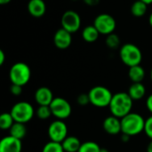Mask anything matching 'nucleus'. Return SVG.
Instances as JSON below:
<instances>
[{
    "instance_id": "31",
    "label": "nucleus",
    "mask_w": 152,
    "mask_h": 152,
    "mask_svg": "<svg viewBox=\"0 0 152 152\" xmlns=\"http://www.w3.org/2000/svg\"><path fill=\"white\" fill-rule=\"evenodd\" d=\"M146 107L148 109V110L152 114V94H151L146 101Z\"/></svg>"
},
{
    "instance_id": "9",
    "label": "nucleus",
    "mask_w": 152,
    "mask_h": 152,
    "mask_svg": "<svg viewBox=\"0 0 152 152\" xmlns=\"http://www.w3.org/2000/svg\"><path fill=\"white\" fill-rule=\"evenodd\" d=\"M61 25L62 28L69 33H75L81 27V17L76 11L68 10L61 18Z\"/></svg>"
},
{
    "instance_id": "6",
    "label": "nucleus",
    "mask_w": 152,
    "mask_h": 152,
    "mask_svg": "<svg viewBox=\"0 0 152 152\" xmlns=\"http://www.w3.org/2000/svg\"><path fill=\"white\" fill-rule=\"evenodd\" d=\"M10 113L15 122L26 124L33 118L35 110L30 103L27 102H19L12 107Z\"/></svg>"
},
{
    "instance_id": "5",
    "label": "nucleus",
    "mask_w": 152,
    "mask_h": 152,
    "mask_svg": "<svg viewBox=\"0 0 152 152\" xmlns=\"http://www.w3.org/2000/svg\"><path fill=\"white\" fill-rule=\"evenodd\" d=\"M90 103L98 108L109 107L112 100L113 94L109 88L102 86H97L93 87L89 93Z\"/></svg>"
},
{
    "instance_id": "39",
    "label": "nucleus",
    "mask_w": 152,
    "mask_h": 152,
    "mask_svg": "<svg viewBox=\"0 0 152 152\" xmlns=\"http://www.w3.org/2000/svg\"><path fill=\"white\" fill-rule=\"evenodd\" d=\"M151 80H152V69H151Z\"/></svg>"
},
{
    "instance_id": "30",
    "label": "nucleus",
    "mask_w": 152,
    "mask_h": 152,
    "mask_svg": "<svg viewBox=\"0 0 152 152\" xmlns=\"http://www.w3.org/2000/svg\"><path fill=\"white\" fill-rule=\"evenodd\" d=\"M101 0H83V2L88 6H96Z\"/></svg>"
},
{
    "instance_id": "24",
    "label": "nucleus",
    "mask_w": 152,
    "mask_h": 152,
    "mask_svg": "<svg viewBox=\"0 0 152 152\" xmlns=\"http://www.w3.org/2000/svg\"><path fill=\"white\" fill-rule=\"evenodd\" d=\"M101 149L99 144L94 142H86L81 144L77 152H100Z\"/></svg>"
},
{
    "instance_id": "22",
    "label": "nucleus",
    "mask_w": 152,
    "mask_h": 152,
    "mask_svg": "<svg viewBox=\"0 0 152 152\" xmlns=\"http://www.w3.org/2000/svg\"><path fill=\"white\" fill-rule=\"evenodd\" d=\"M14 122L15 121L10 112H5L0 115V128L2 130H10Z\"/></svg>"
},
{
    "instance_id": "37",
    "label": "nucleus",
    "mask_w": 152,
    "mask_h": 152,
    "mask_svg": "<svg viewBox=\"0 0 152 152\" xmlns=\"http://www.w3.org/2000/svg\"><path fill=\"white\" fill-rule=\"evenodd\" d=\"M149 23H150L151 27L152 28V12L150 14V17H149Z\"/></svg>"
},
{
    "instance_id": "19",
    "label": "nucleus",
    "mask_w": 152,
    "mask_h": 152,
    "mask_svg": "<svg viewBox=\"0 0 152 152\" xmlns=\"http://www.w3.org/2000/svg\"><path fill=\"white\" fill-rule=\"evenodd\" d=\"M81 144L82 143L76 136H68L61 142V145L65 152H77Z\"/></svg>"
},
{
    "instance_id": "18",
    "label": "nucleus",
    "mask_w": 152,
    "mask_h": 152,
    "mask_svg": "<svg viewBox=\"0 0 152 152\" xmlns=\"http://www.w3.org/2000/svg\"><path fill=\"white\" fill-rule=\"evenodd\" d=\"M100 35V32L94 25H88L85 27L82 30V38L87 43L95 42L99 38Z\"/></svg>"
},
{
    "instance_id": "38",
    "label": "nucleus",
    "mask_w": 152,
    "mask_h": 152,
    "mask_svg": "<svg viewBox=\"0 0 152 152\" xmlns=\"http://www.w3.org/2000/svg\"><path fill=\"white\" fill-rule=\"evenodd\" d=\"M100 152H110V151H109L107 149H103V148H102V149H101V151Z\"/></svg>"
},
{
    "instance_id": "29",
    "label": "nucleus",
    "mask_w": 152,
    "mask_h": 152,
    "mask_svg": "<svg viewBox=\"0 0 152 152\" xmlns=\"http://www.w3.org/2000/svg\"><path fill=\"white\" fill-rule=\"evenodd\" d=\"M22 87L23 86H18V85H13L12 84L11 87H10V92L12 95L14 96H19L22 94Z\"/></svg>"
},
{
    "instance_id": "17",
    "label": "nucleus",
    "mask_w": 152,
    "mask_h": 152,
    "mask_svg": "<svg viewBox=\"0 0 152 152\" xmlns=\"http://www.w3.org/2000/svg\"><path fill=\"white\" fill-rule=\"evenodd\" d=\"M128 77L133 83H142L145 77V70L141 65H136L129 68Z\"/></svg>"
},
{
    "instance_id": "1",
    "label": "nucleus",
    "mask_w": 152,
    "mask_h": 152,
    "mask_svg": "<svg viewBox=\"0 0 152 152\" xmlns=\"http://www.w3.org/2000/svg\"><path fill=\"white\" fill-rule=\"evenodd\" d=\"M134 100L130 97L128 93L120 92L113 94L112 100L109 106L111 115L118 118H123L131 113Z\"/></svg>"
},
{
    "instance_id": "8",
    "label": "nucleus",
    "mask_w": 152,
    "mask_h": 152,
    "mask_svg": "<svg viewBox=\"0 0 152 152\" xmlns=\"http://www.w3.org/2000/svg\"><path fill=\"white\" fill-rule=\"evenodd\" d=\"M50 109L52 110L53 116L60 120H64L68 118L72 112L70 103L62 97L54 98L50 104Z\"/></svg>"
},
{
    "instance_id": "14",
    "label": "nucleus",
    "mask_w": 152,
    "mask_h": 152,
    "mask_svg": "<svg viewBox=\"0 0 152 152\" xmlns=\"http://www.w3.org/2000/svg\"><path fill=\"white\" fill-rule=\"evenodd\" d=\"M102 126L104 131L110 135H117L122 133L121 119L112 115L104 119Z\"/></svg>"
},
{
    "instance_id": "32",
    "label": "nucleus",
    "mask_w": 152,
    "mask_h": 152,
    "mask_svg": "<svg viewBox=\"0 0 152 152\" xmlns=\"http://www.w3.org/2000/svg\"><path fill=\"white\" fill-rule=\"evenodd\" d=\"M5 61V53L3 50H0V65H3Z\"/></svg>"
},
{
    "instance_id": "11",
    "label": "nucleus",
    "mask_w": 152,
    "mask_h": 152,
    "mask_svg": "<svg viewBox=\"0 0 152 152\" xmlns=\"http://www.w3.org/2000/svg\"><path fill=\"white\" fill-rule=\"evenodd\" d=\"M72 43V35L64 28L58 29L53 36V44L54 45L61 50H65L70 46Z\"/></svg>"
},
{
    "instance_id": "21",
    "label": "nucleus",
    "mask_w": 152,
    "mask_h": 152,
    "mask_svg": "<svg viewBox=\"0 0 152 152\" xmlns=\"http://www.w3.org/2000/svg\"><path fill=\"white\" fill-rule=\"evenodd\" d=\"M148 11V4L141 0H136L131 6V13L133 16L140 18L146 14Z\"/></svg>"
},
{
    "instance_id": "7",
    "label": "nucleus",
    "mask_w": 152,
    "mask_h": 152,
    "mask_svg": "<svg viewBox=\"0 0 152 152\" xmlns=\"http://www.w3.org/2000/svg\"><path fill=\"white\" fill-rule=\"evenodd\" d=\"M93 25L97 28L101 35L108 36L114 33L117 27V22L112 15L109 13H101L95 17Z\"/></svg>"
},
{
    "instance_id": "28",
    "label": "nucleus",
    "mask_w": 152,
    "mask_h": 152,
    "mask_svg": "<svg viewBox=\"0 0 152 152\" xmlns=\"http://www.w3.org/2000/svg\"><path fill=\"white\" fill-rule=\"evenodd\" d=\"M77 102L79 105L81 106H86L87 104L90 103V98H89V94H81L78 95Z\"/></svg>"
},
{
    "instance_id": "2",
    "label": "nucleus",
    "mask_w": 152,
    "mask_h": 152,
    "mask_svg": "<svg viewBox=\"0 0 152 152\" xmlns=\"http://www.w3.org/2000/svg\"><path fill=\"white\" fill-rule=\"evenodd\" d=\"M145 119L138 113L131 112L121 118L122 134H127L130 137L137 135L144 131Z\"/></svg>"
},
{
    "instance_id": "13",
    "label": "nucleus",
    "mask_w": 152,
    "mask_h": 152,
    "mask_svg": "<svg viewBox=\"0 0 152 152\" xmlns=\"http://www.w3.org/2000/svg\"><path fill=\"white\" fill-rule=\"evenodd\" d=\"M35 101L39 106H50L54 97L50 88L41 86L35 92Z\"/></svg>"
},
{
    "instance_id": "33",
    "label": "nucleus",
    "mask_w": 152,
    "mask_h": 152,
    "mask_svg": "<svg viewBox=\"0 0 152 152\" xmlns=\"http://www.w3.org/2000/svg\"><path fill=\"white\" fill-rule=\"evenodd\" d=\"M129 139H130V136H129V135L125 134H122V138H121L122 142H128V141H129Z\"/></svg>"
},
{
    "instance_id": "20",
    "label": "nucleus",
    "mask_w": 152,
    "mask_h": 152,
    "mask_svg": "<svg viewBox=\"0 0 152 152\" xmlns=\"http://www.w3.org/2000/svg\"><path fill=\"white\" fill-rule=\"evenodd\" d=\"M9 133H10L9 135L21 141L27 134V127H26L25 124L14 122V124L10 128Z\"/></svg>"
},
{
    "instance_id": "25",
    "label": "nucleus",
    "mask_w": 152,
    "mask_h": 152,
    "mask_svg": "<svg viewBox=\"0 0 152 152\" xmlns=\"http://www.w3.org/2000/svg\"><path fill=\"white\" fill-rule=\"evenodd\" d=\"M42 152H65L63 150V147L61 145V143L60 142H53L50 141L49 142H47Z\"/></svg>"
},
{
    "instance_id": "35",
    "label": "nucleus",
    "mask_w": 152,
    "mask_h": 152,
    "mask_svg": "<svg viewBox=\"0 0 152 152\" xmlns=\"http://www.w3.org/2000/svg\"><path fill=\"white\" fill-rule=\"evenodd\" d=\"M12 0H0V4H7L11 2Z\"/></svg>"
},
{
    "instance_id": "4",
    "label": "nucleus",
    "mask_w": 152,
    "mask_h": 152,
    "mask_svg": "<svg viewBox=\"0 0 152 152\" xmlns=\"http://www.w3.org/2000/svg\"><path fill=\"white\" fill-rule=\"evenodd\" d=\"M31 77V70L29 66L25 62L14 63L9 71V78L12 84L24 86Z\"/></svg>"
},
{
    "instance_id": "16",
    "label": "nucleus",
    "mask_w": 152,
    "mask_h": 152,
    "mask_svg": "<svg viewBox=\"0 0 152 152\" xmlns=\"http://www.w3.org/2000/svg\"><path fill=\"white\" fill-rule=\"evenodd\" d=\"M145 94L146 88L142 83H133L128 89V94L134 101H139L142 99Z\"/></svg>"
},
{
    "instance_id": "15",
    "label": "nucleus",
    "mask_w": 152,
    "mask_h": 152,
    "mask_svg": "<svg viewBox=\"0 0 152 152\" xmlns=\"http://www.w3.org/2000/svg\"><path fill=\"white\" fill-rule=\"evenodd\" d=\"M27 7L28 13L35 18L44 16L46 12V4L44 0H29Z\"/></svg>"
},
{
    "instance_id": "36",
    "label": "nucleus",
    "mask_w": 152,
    "mask_h": 152,
    "mask_svg": "<svg viewBox=\"0 0 152 152\" xmlns=\"http://www.w3.org/2000/svg\"><path fill=\"white\" fill-rule=\"evenodd\" d=\"M141 1L144 2V3H145V4H147L148 5H149V4H152V0H141Z\"/></svg>"
},
{
    "instance_id": "10",
    "label": "nucleus",
    "mask_w": 152,
    "mask_h": 152,
    "mask_svg": "<svg viewBox=\"0 0 152 152\" xmlns=\"http://www.w3.org/2000/svg\"><path fill=\"white\" fill-rule=\"evenodd\" d=\"M48 136L51 141L61 143L68 137V126L63 120L56 119L48 127Z\"/></svg>"
},
{
    "instance_id": "23",
    "label": "nucleus",
    "mask_w": 152,
    "mask_h": 152,
    "mask_svg": "<svg viewBox=\"0 0 152 152\" xmlns=\"http://www.w3.org/2000/svg\"><path fill=\"white\" fill-rule=\"evenodd\" d=\"M105 44L106 45L110 48V49H118L120 46L121 41H120V37L115 34V33H111L108 36H106V39H105Z\"/></svg>"
},
{
    "instance_id": "40",
    "label": "nucleus",
    "mask_w": 152,
    "mask_h": 152,
    "mask_svg": "<svg viewBox=\"0 0 152 152\" xmlns=\"http://www.w3.org/2000/svg\"><path fill=\"white\" fill-rule=\"evenodd\" d=\"M73 1H77V0H73Z\"/></svg>"
},
{
    "instance_id": "34",
    "label": "nucleus",
    "mask_w": 152,
    "mask_h": 152,
    "mask_svg": "<svg viewBox=\"0 0 152 152\" xmlns=\"http://www.w3.org/2000/svg\"><path fill=\"white\" fill-rule=\"evenodd\" d=\"M147 152H152V140H151V142L148 144V147H147Z\"/></svg>"
},
{
    "instance_id": "27",
    "label": "nucleus",
    "mask_w": 152,
    "mask_h": 152,
    "mask_svg": "<svg viewBox=\"0 0 152 152\" xmlns=\"http://www.w3.org/2000/svg\"><path fill=\"white\" fill-rule=\"evenodd\" d=\"M144 132L146 135L152 140V116L145 120V126H144Z\"/></svg>"
},
{
    "instance_id": "26",
    "label": "nucleus",
    "mask_w": 152,
    "mask_h": 152,
    "mask_svg": "<svg viewBox=\"0 0 152 152\" xmlns=\"http://www.w3.org/2000/svg\"><path fill=\"white\" fill-rule=\"evenodd\" d=\"M36 114H37V117L42 120H46L51 116H53L50 106H38Z\"/></svg>"
},
{
    "instance_id": "12",
    "label": "nucleus",
    "mask_w": 152,
    "mask_h": 152,
    "mask_svg": "<svg viewBox=\"0 0 152 152\" xmlns=\"http://www.w3.org/2000/svg\"><path fill=\"white\" fill-rule=\"evenodd\" d=\"M21 141L11 135L4 137L0 141V152H21Z\"/></svg>"
},
{
    "instance_id": "3",
    "label": "nucleus",
    "mask_w": 152,
    "mask_h": 152,
    "mask_svg": "<svg viewBox=\"0 0 152 152\" xmlns=\"http://www.w3.org/2000/svg\"><path fill=\"white\" fill-rule=\"evenodd\" d=\"M119 56L122 62L130 67L141 65L142 60V53L141 49L131 43L123 45L119 49Z\"/></svg>"
}]
</instances>
